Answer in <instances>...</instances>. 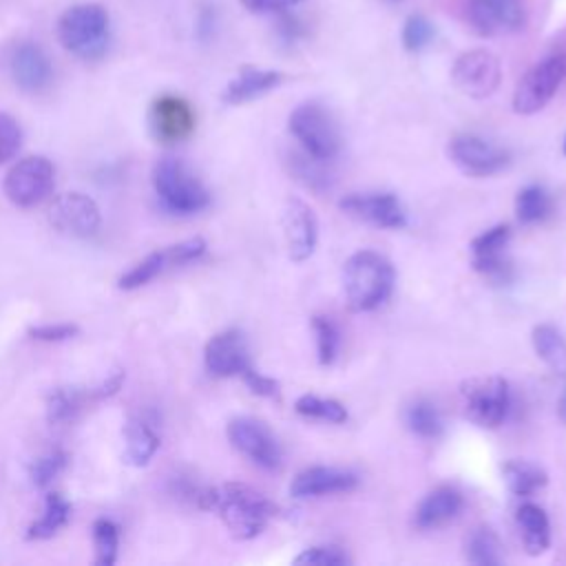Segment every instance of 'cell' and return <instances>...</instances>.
Masks as SVG:
<instances>
[{"mask_svg":"<svg viewBox=\"0 0 566 566\" xmlns=\"http://www.w3.org/2000/svg\"><path fill=\"white\" fill-rule=\"evenodd\" d=\"M197 506L217 513L230 535L237 539H252L261 535L279 511L270 497L243 482L203 486Z\"/></svg>","mask_w":566,"mask_h":566,"instance_id":"1","label":"cell"},{"mask_svg":"<svg viewBox=\"0 0 566 566\" xmlns=\"http://www.w3.org/2000/svg\"><path fill=\"white\" fill-rule=\"evenodd\" d=\"M396 270L387 256L374 250L354 252L343 265V290L352 312H371L394 292Z\"/></svg>","mask_w":566,"mask_h":566,"instance_id":"2","label":"cell"},{"mask_svg":"<svg viewBox=\"0 0 566 566\" xmlns=\"http://www.w3.org/2000/svg\"><path fill=\"white\" fill-rule=\"evenodd\" d=\"M57 40L80 60L93 62L104 57L111 44V20L106 9L95 2L69 7L57 20Z\"/></svg>","mask_w":566,"mask_h":566,"instance_id":"3","label":"cell"},{"mask_svg":"<svg viewBox=\"0 0 566 566\" xmlns=\"http://www.w3.org/2000/svg\"><path fill=\"white\" fill-rule=\"evenodd\" d=\"M153 186L161 208L175 217H190L210 206L208 188L175 157H164L155 164Z\"/></svg>","mask_w":566,"mask_h":566,"instance_id":"4","label":"cell"},{"mask_svg":"<svg viewBox=\"0 0 566 566\" xmlns=\"http://www.w3.org/2000/svg\"><path fill=\"white\" fill-rule=\"evenodd\" d=\"M290 133L305 153L323 161L334 159L340 150V133L334 117L316 102L298 104L287 119Z\"/></svg>","mask_w":566,"mask_h":566,"instance_id":"5","label":"cell"},{"mask_svg":"<svg viewBox=\"0 0 566 566\" xmlns=\"http://www.w3.org/2000/svg\"><path fill=\"white\" fill-rule=\"evenodd\" d=\"M464 413L482 429L500 427L511 409V389L502 376H478L460 385Z\"/></svg>","mask_w":566,"mask_h":566,"instance_id":"6","label":"cell"},{"mask_svg":"<svg viewBox=\"0 0 566 566\" xmlns=\"http://www.w3.org/2000/svg\"><path fill=\"white\" fill-rule=\"evenodd\" d=\"M566 77V57L562 53L548 55L531 66L513 91V111L520 115H533L542 111Z\"/></svg>","mask_w":566,"mask_h":566,"instance_id":"7","label":"cell"},{"mask_svg":"<svg viewBox=\"0 0 566 566\" xmlns=\"http://www.w3.org/2000/svg\"><path fill=\"white\" fill-rule=\"evenodd\" d=\"M55 186V170L53 164L42 157H24L11 166L4 175V195L18 208H33L42 203Z\"/></svg>","mask_w":566,"mask_h":566,"instance_id":"8","label":"cell"},{"mask_svg":"<svg viewBox=\"0 0 566 566\" xmlns=\"http://www.w3.org/2000/svg\"><path fill=\"white\" fill-rule=\"evenodd\" d=\"M228 440L239 453H243L250 462H254L256 467H261L265 471H274L283 462V451H281L276 436L259 418L241 416V418L230 420L228 422Z\"/></svg>","mask_w":566,"mask_h":566,"instance_id":"9","label":"cell"},{"mask_svg":"<svg viewBox=\"0 0 566 566\" xmlns=\"http://www.w3.org/2000/svg\"><path fill=\"white\" fill-rule=\"evenodd\" d=\"M4 69L24 93H42L53 82V64L33 40H15L4 51Z\"/></svg>","mask_w":566,"mask_h":566,"instance_id":"10","label":"cell"},{"mask_svg":"<svg viewBox=\"0 0 566 566\" xmlns=\"http://www.w3.org/2000/svg\"><path fill=\"white\" fill-rule=\"evenodd\" d=\"M451 80L460 93L473 99H484L497 91L502 82V66L491 51L471 49L455 57Z\"/></svg>","mask_w":566,"mask_h":566,"instance_id":"11","label":"cell"},{"mask_svg":"<svg viewBox=\"0 0 566 566\" xmlns=\"http://www.w3.org/2000/svg\"><path fill=\"white\" fill-rule=\"evenodd\" d=\"M449 157L469 177L497 175L511 161L509 150L473 133L455 135L449 142Z\"/></svg>","mask_w":566,"mask_h":566,"instance_id":"12","label":"cell"},{"mask_svg":"<svg viewBox=\"0 0 566 566\" xmlns=\"http://www.w3.org/2000/svg\"><path fill=\"white\" fill-rule=\"evenodd\" d=\"M338 208L376 228L400 230L407 226V210L391 192H349L338 201Z\"/></svg>","mask_w":566,"mask_h":566,"instance_id":"13","label":"cell"},{"mask_svg":"<svg viewBox=\"0 0 566 566\" xmlns=\"http://www.w3.org/2000/svg\"><path fill=\"white\" fill-rule=\"evenodd\" d=\"M49 221L57 232L66 237L88 239L99 230L102 212L88 195L64 192L53 201L49 210Z\"/></svg>","mask_w":566,"mask_h":566,"instance_id":"14","label":"cell"},{"mask_svg":"<svg viewBox=\"0 0 566 566\" xmlns=\"http://www.w3.org/2000/svg\"><path fill=\"white\" fill-rule=\"evenodd\" d=\"M467 18L478 35L497 38L522 31L526 9L520 0H471Z\"/></svg>","mask_w":566,"mask_h":566,"instance_id":"15","label":"cell"},{"mask_svg":"<svg viewBox=\"0 0 566 566\" xmlns=\"http://www.w3.org/2000/svg\"><path fill=\"white\" fill-rule=\"evenodd\" d=\"M509 241H511V228L504 223H497V226L480 232L469 245L473 270L495 283H509L511 281V263L504 256Z\"/></svg>","mask_w":566,"mask_h":566,"instance_id":"16","label":"cell"},{"mask_svg":"<svg viewBox=\"0 0 566 566\" xmlns=\"http://www.w3.org/2000/svg\"><path fill=\"white\" fill-rule=\"evenodd\" d=\"M148 122L157 142L177 144L195 130V111L184 97L166 93L150 104Z\"/></svg>","mask_w":566,"mask_h":566,"instance_id":"17","label":"cell"},{"mask_svg":"<svg viewBox=\"0 0 566 566\" xmlns=\"http://www.w3.org/2000/svg\"><path fill=\"white\" fill-rule=\"evenodd\" d=\"M283 234L292 261H307L318 241V221L314 210L298 197H290L283 206Z\"/></svg>","mask_w":566,"mask_h":566,"instance_id":"18","label":"cell"},{"mask_svg":"<svg viewBox=\"0 0 566 566\" xmlns=\"http://www.w3.org/2000/svg\"><path fill=\"white\" fill-rule=\"evenodd\" d=\"M206 369L217 378L241 376L245 367H250L248 343L239 329H226L214 334L203 349Z\"/></svg>","mask_w":566,"mask_h":566,"instance_id":"19","label":"cell"},{"mask_svg":"<svg viewBox=\"0 0 566 566\" xmlns=\"http://www.w3.org/2000/svg\"><path fill=\"white\" fill-rule=\"evenodd\" d=\"M358 484L356 473L336 467H307L298 471L290 482L292 497H318L329 493L352 491Z\"/></svg>","mask_w":566,"mask_h":566,"instance_id":"20","label":"cell"},{"mask_svg":"<svg viewBox=\"0 0 566 566\" xmlns=\"http://www.w3.org/2000/svg\"><path fill=\"white\" fill-rule=\"evenodd\" d=\"M464 500L462 493L453 486H438L429 491L413 513V524L422 531L440 528L449 522H453L462 513Z\"/></svg>","mask_w":566,"mask_h":566,"instance_id":"21","label":"cell"},{"mask_svg":"<svg viewBox=\"0 0 566 566\" xmlns=\"http://www.w3.org/2000/svg\"><path fill=\"white\" fill-rule=\"evenodd\" d=\"M283 82V73L281 71H272V69H254V66H243L223 88L221 99L226 104H245L252 102L270 91H274L279 84Z\"/></svg>","mask_w":566,"mask_h":566,"instance_id":"22","label":"cell"},{"mask_svg":"<svg viewBox=\"0 0 566 566\" xmlns=\"http://www.w3.org/2000/svg\"><path fill=\"white\" fill-rule=\"evenodd\" d=\"M515 524L524 544V551L531 557H537L551 546V522L542 506L524 502L515 513Z\"/></svg>","mask_w":566,"mask_h":566,"instance_id":"23","label":"cell"},{"mask_svg":"<svg viewBox=\"0 0 566 566\" xmlns=\"http://www.w3.org/2000/svg\"><path fill=\"white\" fill-rule=\"evenodd\" d=\"M124 438H126L124 458L133 467H146L161 444L159 433L155 431L150 420L144 416H135L128 420L124 429Z\"/></svg>","mask_w":566,"mask_h":566,"instance_id":"24","label":"cell"},{"mask_svg":"<svg viewBox=\"0 0 566 566\" xmlns=\"http://www.w3.org/2000/svg\"><path fill=\"white\" fill-rule=\"evenodd\" d=\"M502 478L509 491L520 497H528L537 493L548 482V473L539 464L528 460H506L502 464Z\"/></svg>","mask_w":566,"mask_h":566,"instance_id":"25","label":"cell"},{"mask_svg":"<svg viewBox=\"0 0 566 566\" xmlns=\"http://www.w3.org/2000/svg\"><path fill=\"white\" fill-rule=\"evenodd\" d=\"M86 400H95L93 389L84 391L80 387H55L46 398V420L51 424L71 422Z\"/></svg>","mask_w":566,"mask_h":566,"instance_id":"26","label":"cell"},{"mask_svg":"<svg viewBox=\"0 0 566 566\" xmlns=\"http://www.w3.org/2000/svg\"><path fill=\"white\" fill-rule=\"evenodd\" d=\"M535 354L553 369L566 371V336L551 323H539L531 332Z\"/></svg>","mask_w":566,"mask_h":566,"instance_id":"27","label":"cell"},{"mask_svg":"<svg viewBox=\"0 0 566 566\" xmlns=\"http://www.w3.org/2000/svg\"><path fill=\"white\" fill-rule=\"evenodd\" d=\"M71 502L64 500L60 493H46L44 500V511L42 515L29 526L27 539H49L53 537L60 528L66 526L71 520Z\"/></svg>","mask_w":566,"mask_h":566,"instance_id":"28","label":"cell"},{"mask_svg":"<svg viewBox=\"0 0 566 566\" xmlns=\"http://www.w3.org/2000/svg\"><path fill=\"white\" fill-rule=\"evenodd\" d=\"M464 555H467V562L475 566H497L504 562L502 544L489 526H478L469 533L464 544Z\"/></svg>","mask_w":566,"mask_h":566,"instance_id":"29","label":"cell"},{"mask_svg":"<svg viewBox=\"0 0 566 566\" xmlns=\"http://www.w3.org/2000/svg\"><path fill=\"white\" fill-rule=\"evenodd\" d=\"M168 268H175V261H172V254L170 250H157V252H150L144 261H139L137 265H133L126 274L119 276L117 285L122 290H137L146 283H150L153 279H157L161 272H166Z\"/></svg>","mask_w":566,"mask_h":566,"instance_id":"30","label":"cell"},{"mask_svg":"<svg viewBox=\"0 0 566 566\" xmlns=\"http://www.w3.org/2000/svg\"><path fill=\"white\" fill-rule=\"evenodd\" d=\"M405 424L411 433H416L418 438H438L442 433V416L438 411V407L424 398L411 402L405 409Z\"/></svg>","mask_w":566,"mask_h":566,"instance_id":"31","label":"cell"},{"mask_svg":"<svg viewBox=\"0 0 566 566\" xmlns=\"http://www.w3.org/2000/svg\"><path fill=\"white\" fill-rule=\"evenodd\" d=\"M548 212H551V197L542 186L528 184L517 192L515 214H517L520 223H524V226L537 223V221L546 219Z\"/></svg>","mask_w":566,"mask_h":566,"instance_id":"32","label":"cell"},{"mask_svg":"<svg viewBox=\"0 0 566 566\" xmlns=\"http://www.w3.org/2000/svg\"><path fill=\"white\" fill-rule=\"evenodd\" d=\"M294 409H296V413H301L305 418H316V420H325V422H334V424H340L347 420L345 405H340L334 398H321L316 394L298 396L294 402Z\"/></svg>","mask_w":566,"mask_h":566,"instance_id":"33","label":"cell"},{"mask_svg":"<svg viewBox=\"0 0 566 566\" xmlns=\"http://www.w3.org/2000/svg\"><path fill=\"white\" fill-rule=\"evenodd\" d=\"M93 544H95V564L113 566L119 548V528L113 520L99 517L93 522Z\"/></svg>","mask_w":566,"mask_h":566,"instance_id":"34","label":"cell"},{"mask_svg":"<svg viewBox=\"0 0 566 566\" xmlns=\"http://www.w3.org/2000/svg\"><path fill=\"white\" fill-rule=\"evenodd\" d=\"M290 168L296 175L298 181H303L312 190H325L329 188V172L323 168V159L312 157L310 153H292L290 155Z\"/></svg>","mask_w":566,"mask_h":566,"instance_id":"35","label":"cell"},{"mask_svg":"<svg viewBox=\"0 0 566 566\" xmlns=\"http://www.w3.org/2000/svg\"><path fill=\"white\" fill-rule=\"evenodd\" d=\"M312 329L316 336V356L321 365H332L340 347V332L329 316H312Z\"/></svg>","mask_w":566,"mask_h":566,"instance_id":"36","label":"cell"},{"mask_svg":"<svg viewBox=\"0 0 566 566\" xmlns=\"http://www.w3.org/2000/svg\"><path fill=\"white\" fill-rule=\"evenodd\" d=\"M66 467V453L60 449H53L40 458H35L29 467L31 484L38 489H46Z\"/></svg>","mask_w":566,"mask_h":566,"instance_id":"37","label":"cell"},{"mask_svg":"<svg viewBox=\"0 0 566 566\" xmlns=\"http://www.w3.org/2000/svg\"><path fill=\"white\" fill-rule=\"evenodd\" d=\"M436 35V29L433 24L420 15V13H411L405 24H402V46L409 51V53H418L422 49H427L431 44Z\"/></svg>","mask_w":566,"mask_h":566,"instance_id":"38","label":"cell"},{"mask_svg":"<svg viewBox=\"0 0 566 566\" xmlns=\"http://www.w3.org/2000/svg\"><path fill=\"white\" fill-rule=\"evenodd\" d=\"M296 566H347L349 555L338 546H310L294 557Z\"/></svg>","mask_w":566,"mask_h":566,"instance_id":"39","label":"cell"},{"mask_svg":"<svg viewBox=\"0 0 566 566\" xmlns=\"http://www.w3.org/2000/svg\"><path fill=\"white\" fill-rule=\"evenodd\" d=\"M276 38L283 46H296L298 42H303L307 38V24L303 22V18L298 13H294L292 9L279 11L276 13Z\"/></svg>","mask_w":566,"mask_h":566,"instance_id":"40","label":"cell"},{"mask_svg":"<svg viewBox=\"0 0 566 566\" xmlns=\"http://www.w3.org/2000/svg\"><path fill=\"white\" fill-rule=\"evenodd\" d=\"M20 144H22L20 124L11 115L0 113V164L9 161L20 150Z\"/></svg>","mask_w":566,"mask_h":566,"instance_id":"41","label":"cell"},{"mask_svg":"<svg viewBox=\"0 0 566 566\" xmlns=\"http://www.w3.org/2000/svg\"><path fill=\"white\" fill-rule=\"evenodd\" d=\"M241 378L248 385V389L256 396H263V398H279L281 396V385L274 378L263 376L261 371L252 369V365L241 371Z\"/></svg>","mask_w":566,"mask_h":566,"instance_id":"42","label":"cell"},{"mask_svg":"<svg viewBox=\"0 0 566 566\" xmlns=\"http://www.w3.org/2000/svg\"><path fill=\"white\" fill-rule=\"evenodd\" d=\"M77 325L71 323H55V325H38L29 329V336L35 340H44V343H60V340H69L77 334Z\"/></svg>","mask_w":566,"mask_h":566,"instance_id":"43","label":"cell"},{"mask_svg":"<svg viewBox=\"0 0 566 566\" xmlns=\"http://www.w3.org/2000/svg\"><path fill=\"white\" fill-rule=\"evenodd\" d=\"M250 13H279L285 9H294L305 0H239Z\"/></svg>","mask_w":566,"mask_h":566,"instance_id":"44","label":"cell"},{"mask_svg":"<svg viewBox=\"0 0 566 566\" xmlns=\"http://www.w3.org/2000/svg\"><path fill=\"white\" fill-rule=\"evenodd\" d=\"M214 27H217V15L212 11V7H203L199 13V22H197V33L201 40H210L214 35Z\"/></svg>","mask_w":566,"mask_h":566,"instance_id":"45","label":"cell"},{"mask_svg":"<svg viewBox=\"0 0 566 566\" xmlns=\"http://www.w3.org/2000/svg\"><path fill=\"white\" fill-rule=\"evenodd\" d=\"M557 416H559V420L566 424V387H564V391H562V396H559V402H557Z\"/></svg>","mask_w":566,"mask_h":566,"instance_id":"46","label":"cell"},{"mask_svg":"<svg viewBox=\"0 0 566 566\" xmlns=\"http://www.w3.org/2000/svg\"><path fill=\"white\" fill-rule=\"evenodd\" d=\"M564 155H566V137H564Z\"/></svg>","mask_w":566,"mask_h":566,"instance_id":"47","label":"cell"},{"mask_svg":"<svg viewBox=\"0 0 566 566\" xmlns=\"http://www.w3.org/2000/svg\"><path fill=\"white\" fill-rule=\"evenodd\" d=\"M387 2H400V0H387Z\"/></svg>","mask_w":566,"mask_h":566,"instance_id":"48","label":"cell"}]
</instances>
